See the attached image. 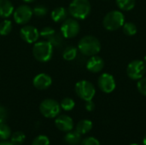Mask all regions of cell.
Wrapping results in <instances>:
<instances>
[{"label":"cell","mask_w":146,"mask_h":145,"mask_svg":"<svg viewBox=\"0 0 146 145\" xmlns=\"http://www.w3.org/2000/svg\"><path fill=\"white\" fill-rule=\"evenodd\" d=\"M78 49L74 46H68L62 52V56L66 61H73L76 58Z\"/></svg>","instance_id":"cell-19"},{"label":"cell","mask_w":146,"mask_h":145,"mask_svg":"<svg viewBox=\"0 0 146 145\" xmlns=\"http://www.w3.org/2000/svg\"><path fill=\"white\" fill-rule=\"evenodd\" d=\"M60 106H61V109H62L63 110H65V111H70V110H72L74 108L75 103H74V101L72 98H70V97H65V98H63L61 101Z\"/></svg>","instance_id":"cell-25"},{"label":"cell","mask_w":146,"mask_h":145,"mask_svg":"<svg viewBox=\"0 0 146 145\" xmlns=\"http://www.w3.org/2000/svg\"><path fill=\"white\" fill-rule=\"evenodd\" d=\"M130 145H139V144H130Z\"/></svg>","instance_id":"cell-37"},{"label":"cell","mask_w":146,"mask_h":145,"mask_svg":"<svg viewBox=\"0 0 146 145\" xmlns=\"http://www.w3.org/2000/svg\"><path fill=\"white\" fill-rule=\"evenodd\" d=\"M143 62H145V65H146V56H145V58H144V61H143Z\"/></svg>","instance_id":"cell-36"},{"label":"cell","mask_w":146,"mask_h":145,"mask_svg":"<svg viewBox=\"0 0 146 145\" xmlns=\"http://www.w3.org/2000/svg\"><path fill=\"white\" fill-rule=\"evenodd\" d=\"M26 136L22 132H15L10 136V143L13 145L22 144L25 141Z\"/></svg>","instance_id":"cell-21"},{"label":"cell","mask_w":146,"mask_h":145,"mask_svg":"<svg viewBox=\"0 0 146 145\" xmlns=\"http://www.w3.org/2000/svg\"><path fill=\"white\" fill-rule=\"evenodd\" d=\"M68 13L76 20H84L91 13L89 0H73L68 7Z\"/></svg>","instance_id":"cell-2"},{"label":"cell","mask_w":146,"mask_h":145,"mask_svg":"<svg viewBox=\"0 0 146 145\" xmlns=\"http://www.w3.org/2000/svg\"><path fill=\"white\" fill-rule=\"evenodd\" d=\"M80 30V26L78 21L74 18H68L63 21L61 26L62 35L66 38L76 37Z\"/></svg>","instance_id":"cell-7"},{"label":"cell","mask_w":146,"mask_h":145,"mask_svg":"<svg viewBox=\"0 0 146 145\" xmlns=\"http://www.w3.org/2000/svg\"><path fill=\"white\" fill-rule=\"evenodd\" d=\"M135 0H116V4L118 8L125 11H129L133 9L135 6Z\"/></svg>","instance_id":"cell-20"},{"label":"cell","mask_w":146,"mask_h":145,"mask_svg":"<svg viewBox=\"0 0 146 145\" xmlns=\"http://www.w3.org/2000/svg\"><path fill=\"white\" fill-rule=\"evenodd\" d=\"M78 50L84 56H96L101 50V44L96 37L87 35L80 40L78 44Z\"/></svg>","instance_id":"cell-1"},{"label":"cell","mask_w":146,"mask_h":145,"mask_svg":"<svg viewBox=\"0 0 146 145\" xmlns=\"http://www.w3.org/2000/svg\"><path fill=\"white\" fill-rule=\"evenodd\" d=\"M143 144H144V145H146V134L143 138Z\"/></svg>","instance_id":"cell-34"},{"label":"cell","mask_w":146,"mask_h":145,"mask_svg":"<svg viewBox=\"0 0 146 145\" xmlns=\"http://www.w3.org/2000/svg\"><path fill=\"white\" fill-rule=\"evenodd\" d=\"M138 91L144 96H146V78H141L137 83Z\"/></svg>","instance_id":"cell-29"},{"label":"cell","mask_w":146,"mask_h":145,"mask_svg":"<svg viewBox=\"0 0 146 145\" xmlns=\"http://www.w3.org/2000/svg\"><path fill=\"white\" fill-rule=\"evenodd\" d=\"M32 145H50V139L44 135H39L33 139Z\"/></svg>","instance_id":"cell-28"},{"label":"cell","mask_w":146,"mask_h":145,"mask_svg":"<svg viewBox=\"0 0 146 145\" xmlns=\"http://www.w3.org/2000/svg\"><path fill=\"white\" fill-rule=\"evenodd\" d=\"M92 129V122L89 120H82L79 121L75 127V131L78 132L80 135L88 133Z\"/></svg>","instance_id":"cell-18"},{"label":"cell","mask_w":146,"mask_h":145,"mask_svg":"<svg viewBox=\"0 0 146 145\" xmlns=\"http://www.w3.org/2000/svg\"><path fill=\"white\" fill-rule=\"evenodd\" d=\"M80 145H100V143L97 138L93 137H88L81 141Z\"/></svg>","instance_id":"cell-30"},{"label":"cell","mask_w":146,"mask_h":145,"mask_svg":"<svg viewBox=\"0 0 146 145\" xmlns=\"http://www.w3.org/2000/svg\"><path fill=\"white\" fill-rule=\"evenodd\" d=\"M104 67V60L98 56H92L86 62V68L88 71L97 73L103 70Z\"/></svg>","instance_id":"cell-14"},{"label":"cell","mask_w":146,"mask_h":145,"mask_svg":"<svg viewBox=\"0 0 146 145\" xmlns=\"http://www.w3.org/2000/svg\"><path fill=\"white\" fill-rule=\"evenodd\" d=\"M55 125L58 130L68 132L73 130L74 128V121L73 119L66 115H58L55 121Z\"/></svg>","instance_id":"cell-13"},{"label":"cell","mask_w":146,"mask_h":145,"mask_svg":"<svg viewBox=\"0 0 146 145\" xmlns=\"http://www.w3.org/2000/svg\"><path fill=\"white\" fill-rule=\"evenodd\" d=\"M122 29L123 32L127 36H133L137 33V26L133 22H125Z\"/></svg>","instance_id":"cell-23"},{"label":"cell","mask_w":146,"mask_h":145,"mask_svg":"<svg viewBox=\"0 0 146 145\" xmlns=\"http://www.w3.org/2000/svg\"><path fill=\"white\" fill-rule=\"evenodd\" d=\"M14 13V5L9 0H0V17L8 18Z\"/></svg>","instance_id":"cell-15"},{"label":"cell","mask_w":146,"mask_h":145,"mask_svg":"<svg viewBox=\"0 0 146 145\" xmlns=\"http://www.w3.org/2000/svg\"><path fill=\"white\" fill-rule=\"evenodd\" d=\"M68 10L64 7H58L52 10L51 12V19L55 22H61L67 19Z\"/></svg>","instance_id":"cell-17"},{"label":"cell","mask_w":146,"mask_h":145,"mask_svg":"<svg viewBox=\"0 0 146 145\" xmlns=\"http://www.w3.org/2000/svg\"><path fill=\"white\" fill-rule=\"evenodd\" d=\"M125 23V16L119 10L109 12L104 18L103 24L105 29L109 31H116L122 27Z\"/></svg>","instance_id":"cell-4"},{"label":"cell","mask_w":146,"mask_h":145,"mask_svg":"<svg viewBox=\"0 0 146 145\" xmlns=\"http://www.w3.org/2000/svg\"><path fill=\"white\" fill-rule=\"evenodd\" d=\"M33 55L37 61L40 62H46L52 57L53 45L48 40L36 42L33 48Z\"/></svg>","instance_id":"cell-3"},{"label":"cell","mask_w":146,"mask_h":145,"mask_svg":"<svg viewBox=\"0 0 146 145\" xmlns=\"http://www.w3.org/2000/svg\"><path fill=\"white\" fill-rule=\"evenodd\" d=\"M75 92L80 99L86 102L92 100L96 94V89L93 84L90 81L80 80L75 85Z\"/></svg>","instance_id":"cell-6"},{"label":"cell","mask_w":146,"mask_h":145,"mask_svg":"<svg viewBox=\"0 0 146 145\" xmlns=\"http://www.w3.org/2000/svg\"><path fill=\"white\" fill-rule=\"evenodd\" d=\"M146 72V65L143 61L134 60L131 62L127 68V76L133 79L139 80L145 76Z\"/></svg>","instance_id":"cell-8"},{"label":"cell","mask_w":146,"mask_h":145,"mask_svg":"<svg viewBox=\"0 0 146 145\" xmlns=\"http://www.w3.org/2000/svg\"><path fill=\"white\" fill-rule=\"evenodd\" d=\"M0 145H13L10 142H6V141H2L0 142Z\"/></svg>","instance_id":"cell-33"},{"label":"cell","mask_w":146,"mask_h":145,"mask_svg":"<svg viewBox=\"0 0 146 145\" xmlns=\"http://www.w3.org/2000/svg\"><path fill=\"white\" fill-rule=\"evenodd\" d=\"M12 22L9 20H4L0 23V35L6 36L12 31Z\"/></svg>","instance_id":"cell-24"},{"label":"cell","mask_w":146,"mask_h":145,"mask_svg":"<svg viewBox=\"0 0 146 145\" xmlns=\"http://www.w3.org/2000/svg\"><path fill=\"white\" fill-rule=\"evenodd\" d=\"M20 35L23 41L28 44H34L39 38V32L35 26L27 25L21 29Z\"/></svg>","instance_id":"cell-11"},{"label":"cell","mask_w":146,"mask_h":145,"mask_svg":"<svg viewBox=\"0 0 146 145\" xmlns=\"http://www.w3.org/2000/svg\"><path fill=\"white\" fill-rule=\"evenodd\" d=\"M33 11L28 5H21L14 10V20L17 24L24 25L33 17Z\"/></svg>","instance_id":"cell-9"},{"label":"cell","mask_w":146,"mask_h":145,"mask_svg":"<svg viewBox=\"0 0 146 145\" xmlns=\"http://www.w3.org/2000/svg\"><path fill=\"white\" fill-rule=\"evenodd\" d=\"M56 34V31L50 26H45L39 32V36L44 38H46L48 41Z\"/></svg>","instance_id":"cell-26"},{"label":"cell","mask_w":146,"mask_h":145,"mask_svg":"<svg viewBox=\"0 0 146 145\" xmlns=\"http://www.w3.org/2000/svg\"><path fill=\"white\" fill-rule=\"evenodd\" d=\"M86 109L89 112L91 111H93L95 109V103L92 102V100H90V101H86Z\"/></svg>","instance_id":"cell-32"},{"label":"cell","mask_w":146,"mask_h":145,"mask_svg":"<svg viewBox=\"0 0 146 145\" xmlns=\"http://www.w3.org/2000/svg\"><path fill=\"white\" fill-rule=\"evenodd\" d=\"M98 85L99 89L104 93H111L115 91L116 84L115 79L110 73H105L100 75L98 80Z\"/></svg>","instance_id":"cell-10"},{"label":"cell","mask_w":146,"mask_h":145,"mask_svg":"<svg viewBox=\"0 0 146 145\" xmlns=\"http://www.w3.org/2000/svg\"><path fill=\"white\" fill-rule=\"evenodd\" d=\"M33 14L38 16V17H43L44 15H46L47 12H48V9L46 6L44 5H42V4H39V5H37L34 7V9H33Z\"/></svg>","instance_id":"cell-27"},{"label":"cell","mask_w":146,"mask_h":145,"mask_svg":"<svg viewBox=\"0 0 146 145\" xmlns=\"http://www.w3.org/2000/svg\"><path fill=\"white\" fill-rule=\"evenodd\" d=\"M52 84V79L51 77L44 73H41L37 74L33 80V86L40 91H44L46 90L47 88H49Z\"/></svg>","instance_id":"cell-12"},{"label":"cell","mask_w":146,"mask_h":145,"mask_svg":"<svg viewBox=\"0 0 146 145\" xmlns=\"http://www.w3.org/2000/svg\"><path fill=\"white\" fill-rule=\"evenodd\" d=\"M11 130L8 125H6L4 122L0 123V140L5 141L9 139L11 136Z\"/></svg>","instance_id":"cell-22"},{"label":"cell","mask_w":146,"mask_h":145,"mask_svg":"<svg viewBox=\"0 0 146 145\" xmlns=\"http://www.w3.org/2000/svg\"><path fill=\"white\" fill-rule=\"evenodd\" d=\"M7 117H8V112L6 109L3 106L0 105V123H3L6 121Z\"/></svg>","instance_id":"cell-31"},{"label":"cell","mask_w":146,"mask_h":145,"mask_svg":"<svg viewBox=\"0 0 146 145\" xmlns=\"http://www.w3.org/2000/svg\"><path fill=\"white\" fill-rule=\"evenodd\" d=\"M64 141L68 145H79L80 144L82 139L81 135L76 131H70L68 132L64 137Z\"/></svg>","instance_id":"cell-16"},{"label":"cell","mask_w":146,"mask_h":145,"mask_svg":"<svg viewBox=\"0 0 146 145\" xmlns=\"http://www.w3.org/2000/svg\"><path fill=\"white\" fill-rule=\"evenodd\" d=\"M22 1H24L25 3H32V2H33L34 0H22Z\"/></svg>","instance_id":"cell-35"},{"label":"cell","mask_w":146,"mask_h":145,"mask_svg":"<svg viewBox=\"0 0 146 145\" xmlns=\"http://www.w3.org/2000/svg\"><path fill=\"white\" fill-rule=\"evenodd\" d=\"M61 106L58 102L54 99H44L39 105V111L45 118L52 119L57 117L61 112Z\"/></svg>","instance_id":"cell-5"}]
</instances>
